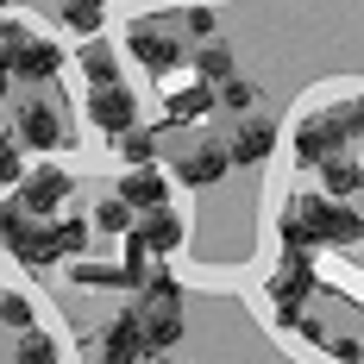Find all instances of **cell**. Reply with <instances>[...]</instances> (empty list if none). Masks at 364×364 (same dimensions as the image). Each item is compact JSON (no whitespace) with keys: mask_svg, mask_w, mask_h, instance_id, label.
Segmentation results:
<instances>
[{"mask_svg":"<svg viewBox=\"0 0 364 364\" xmlns=\"http://www.w3.org/2000/svg\"><path fill=\"white\" fill-rule=\"evenodd\" d=\"M6 6H19V0H6Z\"/></svg>","mask_w":364,"mask_h":364,"instance_id":"31","label":"cell"},{"mask_svg":"<svg viewBox=\"0 0 364 364\" xmlns=\"http://www.w3.org/2000/svg\"><path fill=\"white\" fill-rule=\"evenodd\" d=\"M13 257L26 264V270H50L57 264V245H50V226H19V239H13Z\"/></svg>","mask_w":364,"mask_h":364,"instance_id":"16","label":"cell"},{"mask_svg":"<svg viewBox=\"0 0 364 364\" xmlns=\"http://www.w3.org/2000/svg\"><path fill=\"white\" fill-rule=\"evenodd\" d=\"M88 226H95V232H113V239H119V232L132 226V208H126L119 195H113V201H95V220H88Z\"/></svg>","mask_w":364,"mask_h":364,"instance_id":"24","label":"cell"},{"mask_svg":"<svg viewBox=\"0 0 364 364\" xmlns=\"http://www.w3.org/2000/svg\"><path fill=\"white\" fill-rule=\"evenodd\" d=\"M63 195H70V176L57 170V164H44V170H26V176L13 182V208L26 220H50L63 208Z\"/></svg>","mask_w":364,"mask_h":364,"instance_id":"5","label":"cell"},{"mask_svg":"<svg viewBox=\"0 0 364 364\" xmlns=\"http://www.w3.org/2000/svg\"><path fill=\"white\" fill-rule=\"evenodd\" d=\"M132 232L145 239V252H151V257L182 252V220L170 214V208H151V214H145V226H132Z\"/></svg>","mask_w":364,"mask_h":364,"instance_id":"14","label":"cell"},{"mask_svg":"<svg viewBox=\"0 0 364 364\" xmlns=\"http://www.w3.org/2000/svg\"><path fill=\"white\" fill-rule=\"evenodd\" d=\"M226 145H195L176 157V182L182 188H214V182H226Z\"/></svg>","mask_w":364,"mask_h":364,"instance_id":"11","label":"cell"},{"mask_svg":"<svg viewBox=\"0 0 364 364\" xmlns=\"http://www.w3.org/2000/svg\"><path fill=\"white\" fill-rule=\"evenodd\" d=\"M126 57L145 63L151 75H170L182 57H188L182 38H176V19H132V26H126Z\"/></svg>","mask_w":364,"mask_h":364,"instance_id":"3","label":"cell"},{"mask_svg":"<svg viewBox=\"0 0 364 364\" xmlns=\"http://www.w3.org/2000/svg\"><path fill=\"white\" fill-rule=\"evenodd\" d=\"M113 151H119V164H126V170H145L151 157H157V139L139 132V126H126V132H113Z\"/></svg>","mask_w":364,"mask_h":364,"instance_id":"19","label":"cell"},{"mask_svg":"<svg viewBox=\"0 0 364 364\" xmlns=\"http://www.w3.org/2000/svg\"><path fill=\"white\" fill-rule=\"evenodd\" d=\"M50 245H57V257H82V252H88V220H82V214L50 220Z\"/></svg>","mask_w":364,"mask_h":364,"instance_id":"20","label":"cell"},{"mask_svg":"<svg viewBox=\"0 0 364 364\" xmlns=\"http://www.w3.org/2000/svg\"><path fill=\"white\" fill-rule=\"evenodd\" d=\"M119 201L126 208H139V214H151V208H170V176L164 170H126V182H119Z\"/></svg>","mask_w":364,"mask_h":364,"instance_id":"12","label":"cell"},{"mask_svg":"<svg viewBox=\"0 0 364 364\" xmlns=\"http://www.w3.org/2000/svg\"><path fill=\"white\" fill-rule=\"evenodd\" d=\"M63 352H57V339H44V333H19V358L13 364H57Z\"/></svg>","mask_w":364,"mask_h":364,"instance_id":"25","label":"cell"},{"mask_svg":"<svg viewBox=\"0 0 364 364\" xmlns=\"http://www.w3.org/2000/svg\"><path fill=\"white\" fill-rule=\"evenodd\" d=\"M314 257H283L277 277H270V308H277V327H295L301 321V301L314 295Z\"/></svg>","mask_w":364,"mask_h":364,"instance_id":"4","label":"cell"},{"mask_svg":"<svg viewBox=\"0 0 364 364\" xmlns=\"http://www.w3.org/2000/svg\"><path fill=\"white\" fill-rule=\"evenodd\" d=\"M214 107H226V113H239V119H245V113L257 107V88H252V82H239V75H226V82L214 88Z\"/></svg>","mask_w":364,"mask_h":364,"instance_id":"22","label":"cell"},{"mask_svg":"<svg viewBox=\"0 0 364 364\" xmlns=\"http://www.w3.org/2000/svg\"><path fill=\"white\" fill-rule=\"evenodd\" d=\"M13 145L26 151H57L63 145V119L50 101H19V132H13Z\"/></svg>","mask_w":364,"mask_h":364,"instance_id":"8","label":"cell"},{"mask_svg":"<svg viewBox=\"0 0 364 364\" xmlns=\"http://www.w3.org/2000/svg\"><path fill=\"white\" fill-rule=\"evenodd\" d=\"M101 364H145V333H139V308H119L101 333Z\"/></svg>","mask_w":364,"mask_h":364,"instance_id":"9","label":"cell"},{"mask_svg":"<svg viewBox=\"0 0 364 364\" xmlns=\"http://www.w3.org/2000/svg\"><path fill=\"white\" fill-rule=\"evenodd\" d=\"M82 75H88V88L119 82V50H113V44H101V38H88V44H82Z\"/></svg>","mask_w":364,"mask_h":364,"instance_id":"18","label":"cell"},{"mask_svg":"<svg viewBox=\"0 0 364 364\" xmlns=\"http://www.w3.org/2000/svg\"><path fill=\"white\" fill-rule=\"evenodd\" d=\"M19 176H26V151L13 145V139H0V188H13Z\"/></svg>","mask_w":364,"mask_h":364,"instance_id":"27","label":"cell"},{"mask_svg":"<svg viewBox=\"0 0 364 364\" xmlns=\"http://www.w3.org/2000/svg\"><path fill=\"white\" fill-rule=\"evenodd\" d=\"M295 226L308 232V245H339V252H358V232H364V220L352 201H327V195H301L289 208Z\"/></svg>","mask_w":364,"mask_h":364,"instance_id":"2","label":"cell"},{"mask_svg":"<svg viewBox=\"0 0 364 364\" xmlns=\"http://www.w3.org/2000/svg\"><path fill=\"white\" fill-rule=\"evenodd\" d=\"M314 170H321V188H327V201H352V195H358V182H364L358 151H333V157H321Z\"/></svg>","mask_w":364,"mask_h":364,"instance_id":"13","label":"cell"},{"mask_svg":"<svg viewBox=\"0 0 364 364\" xmlns=\"http://www.w3.org/2000/svg\"><path fill=\"white\" fill-rule=\"evenodd\" d=\"M57 13H63V26H70V32L101 38V0H63Z\"/></svg>","mask_w":364,"mask_h":364,"instance_id":"21","label":"cell"},{"mask_svg":"<svg viewBox=\"0 0 364 364\" xmlns=\"http://www.w3.org/2000/svg\"><path fill=\"white\" fill-rule=\"evenodd\" d=\"M164 113H170L176 126L208 119V113H214V88H208V82H182V88H170V95H164Z\"/></svg>","mask_w":364,"mask_h":364,"instance_id":"15","label":"cell"},{"mask_svg":"<svg viewBox=\"0 0 364 364\" xmlns=\"http://www.w3.org/2000/svg\"><path fill=\"white\" fill-rule=\"evenodd\" d=\"M88 119H95L101 132H126V126L139 119L132 88H126V82H101V88H88Z\"/></svg>","mask_w":364,"mask_h":364,"instance_id":"7","label":"cell"},{"mask_svg":"<svg viewBox=\"0 0 364 364\" xmlns=\"http://www.w3.org/2000/svg\"><path fill=\"white\" fill-rule=\"evenodd\" d=\"M75 283L82 289H126L119 283V264H95V257H75Z\"/></svg>","mask_w":364,"mask_h":364,"instance_id":"23","label":"cell"},{"mask_svg":"<svg viewBox=\"0 0 364 364\" xmlns=\"http://www.w3.org/2000/svg\"><path fill=\"white\" fill-rule=\"evenodd\" d=\"M0 327L32 333V301H26V295H0Z\"/></svg>","mask_w":364,"mask_h":364,"instance_id":"26","label":"cell"},{"mask_svg":"<svg viewBox=\"0 0 364 364\" xmlns=\"http://www.w3.org/2000/svg\"><path fill=\"white\" fill-rule=\"evenodd\" d=\"M214 26H220V19H214V6H188V13H182V32H188V38H201V44L214 38Z\"/></svg>","mask_w":364,"mask_h":364,"instance_id":"28","label":"cell"},{"mask_svg":"<svg viewBox=\"0 0 364 364\" xmlns=\"http://www.w3.org/2000/svg\"><path fill=\"white\" fill-rule=\"evenodd\" d=\"M226 75H232V44H226V38H208V44H195V82L220 88Z\"/></svg>","mask_w":364,"mask_h":364,"instance_id":"17","label":"cell"},{"mask_svg":"<svg viewBox=\"0 0 364 364\" xmlns=\"http://www.w3.org/2000/svg\"><path fill=\"white\" fill-rule=\"evenodd\" d=\"M19 226H26V214H19L13 201H0V245H13V239H19Z\"/></svg>","mask_w":364,"mask_h":364,"instance_id":"29","label":"cell"},{"mask_svg":"<svg viewBox=\"0 0 364 364\" xmlns=\"http://www.w3.org/2000/svg\"><path fill=\"white\" fill-rule=\"evenodd\" d=\"M0 63H6V75H19V82H50V75L63 70V50L50 38H13L0 50Z\"/></svg>","mask_w":364,"mask_h":364,"instance_id":"6","label":"cell"},{"mask_svg":"<svg viewBox=\"0 0 364 364\" xmlns=\"http://www.w3.org/2000/svg\"><path fill=\"white\" fill-rule=\"evenodd\" d=\"M333 358H339V364H358V339H352V333H346V339H333Z\"/></svg>","mask_w":364,"mask_h":364,"instance_id":"30","label":"cell"},{"mask_svg":"<svg viewBox=\"0 0 364 364\" xmlns=\"http://www.w3.org/2000/svg\"><path fill=\"white\" fill-rule=\"evenodd\" d=\"M358 126H364L358 101H339L333 113H308V119L295 126V157H301V164H321L333 151H358Z\"/></svg>","mask_w":364,"mask_h":364,"instance_id":"1","label":"cell"},{"mask_svg":"<svg viewBox=\"0 0 364 364\" xmlns=\"http://www.w3.org/2000/svg\"><path fill=\"white\" fill-rule=\"evenodd\" d=\"M270 151H277V126H270V119H257V113H245V119H239V132L226 139V164H245V170H252V164H264Z\"/></svg>","mask_w":364,"mask_h":364,"instance_id":"10","label":"cell"}]
</instances>
